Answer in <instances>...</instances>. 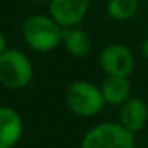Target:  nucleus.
Listing matches in <instances>:
<instances>
[{"instance_id": "f257e3e1", "label": "nucleus", "mask_w": 148, "mask_h": 148, "mask_svg": "<svg viewBox=\"0 0 148 148\" xmlns=\"http://www.w3.org/2000/svg\"><path fill=\"white\" fill-rule=\"evenodd\" d=\"M63 27L49 14H32L22 25V36L35 52L48 53L62 45Z\"/></svg>"}, {"instance_id": "f03ea898", "label": "nucleus", "mask_w": 148, "mask_h": 148, "mask_svg": "<svg viewBox=\"0 0 148 148\" xmlns=\"http://www.w3.org/2000/svg\"><path fill=\"white\" fill-rule=\"evenodd\" d=\"M33 76V63L23 50L7 48L0 55V85L6 89H23L32 82Z\"/></svg>"}, {"instance_id": "7ed1b4c3", "label": "nucleus", "mask_w": 148, "mask_h": 148, "mask_svg": "<svg viewBox=\"0 0 148 148\" xmlns=\"http://www.w3.org/2000/svg\"><path fill=\"white\" fill-rule=\"evenodd\" d=\"M65 103L79 118L97 116L106 106L101 88L89 81H73L66 89Z\"/></svg>"}, {"instance_id": "20e7f679", "label": "nucleus", "mask_w": 148, "mask_h": 148, "mask_svg": "<svg viewBox=\"0 0 148 148\" xmlns=\"http://www.w3.org/2000/svg\"><path fill=\"white\" fill-rule=\"evenodd\" d=\"M81 148H135V134L119 122H102L85 132Z\"/></svg>"}, {"instance_id": "39448f33", "label": "nucleus", "mask_w": 148, "mask_h": 148, "mask_svg": "<svg viewBox=\"0 0 148 148\" xmlns=\"http://www.w3.org/2000/svg\"><path fill=\"white\" fill-rule=\"evenodd\" d=\"M99 66L105 75L130 78L135 68L132 50L122 43H109L99 52Z\"/></svg>"}, {"instance_id": "423d86ee", "label": "nucleus", "mask_w": 148, "mask_h": 148, "mask_svg": "<svg viewBox=\"0 0 148 148\" xmlns=\"http://www.w3.org/2000/svg\"><path fill=\"white\" fill-rule=\"evenodd\" d=\"M91 0H49V16L63 29L79 26L89 12Z\"/></svg>"}, {"instance_id": "0eeeda50", "label": "nucleus", "mask_w": 148, "mask_h": 148, "mask_svg": "<svg viewBox=\"0 0 148 148\" xmlns=\"http://www.w3.org/2000/svg\"><path fill=\"white\" fill-rule=\"evenodd\" d=\"M23 132L25 124L20 114L10 106H0V148H14Z\"/></svg>"}, {"instance_id": "6e6552de", "label": "nucleus", "mask_w": 148, "mask_h": 148, "mask_svg": "<svg viewBox=\"0 0 148 148\" xmlns=\"http://www.w3.org/2000/svg\"><path fill=\"white\" fill-rule=\"evenodd\" d=\"M118 122L134 134L141 131L148 122V103L143 98L130 97L119 105Z\"/></svg>"}, {"instance_id": "1a4fd4ad", "label": "nucleus", "mask_w": 148, "mask_h": 148, "mask_svg": "<svg viewBox=\"0 0 148 148\" xmlns=\"http://www.w3.org/2000/svg\"><path fill=\"white\" fill-rule=\"evenodd\" d=\"M62 46L72 58H86L92 50V39L79 26L66 27L62 32Z\"/></svg>"}, {"instance_id": "9d476101", "label": "nucleus", "mask_w": 148, "mask_h": 148, "mask_svg": "<svg viewBox=\"0 0 148 148\" xmlns=\"http://www.w3.org/2000/svg\"><path fill=\"white\" fill-rule=\"evenodd\" d=\"M99 88L106 105L111 106H119L131 97V82L127 76L106 75Z\"/></svg>"}, {"instance_id": "9b49d317", "label": "nucleus", "mask_w": 148, "mask_h": 148, "mask_svg": "<svg viewBox=\"0 0 148 148\" xmlns=\"http://www.w3.org/2000/svg\"><path fill=\"white\" fill-rule=\"evenodd\" d=\"M140 9L138 0H108L106 13L111 19L125 22L132 19Z\"/></svg>"}, {"instance_id": "f8f14e48", "label": "nucleus", "mask_w": 148, "mask_h": 148, "mask_svg": "<svg viewBox=\"0 0 148 148\" xmlns=\"http://www.w3.org/2000/svg\"><path fill=\"white\" fill-rule=\"evenodd\" d=\"M140 52H141V56L148 60V38H145V39L143 40L141 48H140Z\"/></svg>"}, {"instance_id": "ddd939ff", "label": "nucleus", "mask_w": 148, "mask_h": 148, "mask_svg": "<svg viewBox=\"0 0 148 148\" xmlns=\"http://www.w3.org/2000/svg\"><path fill=\"white\" fill-rule=\"evenodd\" d=\"M6 49H7V39H6L4 33L0 30V55H1Z\"/></svg>"}, {"instance_id": "4468645a", "label": "nucleus", "mask_w": 148, "mask_h": 148, "mask_svg": "<svg viewBox=\"0 0 148 148\" xmlns=\"http://www.w3.org/2000/svg\"><path fill=\"white\" fill-rule=\"evenodd\" d=\"M32 1H35V3H48L49 0H32Z\"/></svg>"}]
</instances>
